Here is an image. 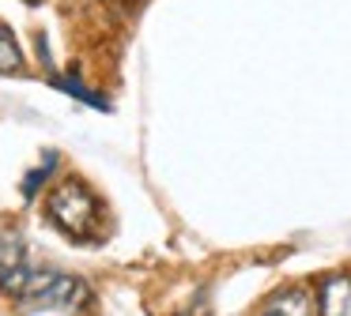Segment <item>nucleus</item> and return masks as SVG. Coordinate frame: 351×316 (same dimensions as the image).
I'll return each mask as SVG.
<instances>
[{
  "mask_svg": "<svg viewBox=\"0 0 351 316\" xmlns=\"http://www.w3.org/2000/svg\"><path fill=\"white\" fill-rule=\"evenodd\" d=\"M0 286L31 308H64V313H80V308L91 301V290H87L84 278L64 275V271H38V267H27V263H16L8 275L0 278Z\"/></svg>",
  "mask_w": 351,
  "mask_h": 316,
  "instance_id": "f257e3e1",
  "label": "nucleus"
},
{
  "mask_svg": "<svg viewBox=\"0 0 351 316\" xmlns=\"http://www.w3.org/2000/svg\"><path fill=\"white\" fill-rule=\"evenodd\" d=\"M46 218L72 241H91L102 226V203L84 181L69 177L46 196Z\"/></svg>",
  "mask_w": 351,
  "mask_h": 316,
  "instance_id": "f03ea898",
  "label": "nucleus"
},
{
  "mask_svg": "<svg viewBox=\"0 0 351 316\" xmlns=\"http://www.w3.org/2000/svg\"><path fill=\"white\" fill-rule=\"evenodd\" d=\"M261 316H313V298L302 286H283L261 305Z\"/></svg>",
  "mask_w": 351,
  "mask_h": 316,
  "instance_id": "7ed1b4c3",
  "label": "nucleus"
},
{
  "mask_svg": "<svg viewBox=\"0 0 351 316\" xmlns=\"http://www.w3.org/2000/svg\"><path fill=\"white\" fill-rule=\"evenodd\" d=\"M321 316H351V275H332L317 290Z\"/></svg>",
  "mask_w": 351,
  "mask_h": 316,
  "instance_id": "20e7f679",
  "label": "nucleus"
},
{
  "mask_svg": "<svg viewBox=\"0 0 351 316\" xmlns=\"http://www.w3.org/2000/svg\"><path fill=\"white\" fill-rule=\"evenodd\" d=\"M23 68V53L16 45V34H12L4 23H0V75H12Z\"/></svg>",
  "mask_w": 351,
  "mask_h": 316,
  "instance_id": "39448f33",
  "label": "nucleus"
},
{
  "mask_svg": "<svg viewBox=\"0 0 351 316\" xmlns=\"http://www.w3.org/2000/svg\"><path fill=\"white\" fill-rule=\"evenodd\" d=\"M16 263H23V256H19V241L8 237V233H0V278L8 275Z\"/></svg>",
  "mask_w": 351,
  "mask_h": 316,
  "instance_id": "423d86ee",
  "label": "nucleus"
},
{
  "mask_svg": "<svg viewBox=\"0 0 351 316\" xmlns=\"http://www.w3.org/2000/svg\"><path fill=\"white\" fill-rule=\"evenodd\" d=\"M57 87L69 90L72 98H84V102H87V105H95V109H106V98L95 94V90H87L84 83H76V79H57Z\"/></svg>",
  "mask_w": 351,
  "mask_h": 316,
  "instance_id": "0eeeda50",
  "label": "nucleus"
},
{
  "mask_svg": "<svg viewBox=\"0 0 351 316\" xmlns=\"http://www.w3.org/2000/svg\"><path fill=\"white\" fill-rule=\"evenodd\" d=\"M53 162H57V155H46V166H38L34 173H27V181H23V196H27V200H34V196H38V185L49 177V173H53Z\"/></svg>",
  "mask_w": 351,
  "mask_h": 316,
  "instance_id": "6e6552de",
  "label": "nucleus"
}]
</instances>
